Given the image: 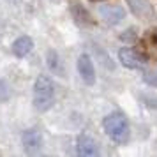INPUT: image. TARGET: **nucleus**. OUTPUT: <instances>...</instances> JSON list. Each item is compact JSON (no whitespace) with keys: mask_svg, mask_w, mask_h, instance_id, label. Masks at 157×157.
Wrapping results in <instances>:
<instances>
[{"mask_svg":"<svg viewBox=\"0 0 157 157\" xmlns=\"http://www.w3.org/2000/svg\"><path fill=\"white\" fill-rule=\"evenodd\" d=\"M102 127L104 132L108 134V138L111 141L118 143V145H125L131 138V127H129L127 117L120 111H115L104 117L102 120Z\"/></svg>","mask_w":157,"mask_h":157,"instance_id":"1","label":"nucleus"},{"mask_svg":"<svg viewBox=\"0 0 157 157\" xmlns=\"http://www.w3.org/2000/svg\"><path fill=\"white\" fill-rule=\"evenodd\" d=\"M55 102V83L50 76L41 74L34 83V108L37 111H48Z\"/></svg>","mask_w":157,"mask_h":157,"instance_id":"2","label":"nucleus"},{"mask_svg":"<svg viewBox=\"0 0 157 157\" xmlns=\"http://www.w3.org/2000/svg\"><path fill=\"white\" fill-rule=\"evenodd\" d=\"M118 60L124 67L127 69H143L147 65V58L145 55H140L132 48H120L118 50Z\"/></svg>","mask_w":157,"mask_h":157,"instance_id":"3","label":"nucleus"},{"mask_svg":"<svg viewBox=\"0 0 157 157\" xmlns=\"http://www.w3.org/2000/svg\"><path fill=\"white\" fill-rule=\"evenodd\" d=\"M78 72H79V78L83 79V83H86L88 86L95 85V67H94L92 58L86 53H83L78 58Z\"/></svg>","mask_w":157,"mask_h":157,"instance_id":"4","label":"nucleus"},{"mask_svg":"<svg viewBox=\"0 0 157 157\" xmlns=\"http://www.w3.org/2000/svg\"><path fill=\"white\" fill-rule=\"evenodd\" d=\"M76 150H78V155L83 157H90V155H99L101 150L97 141L94 140L90 134H79L78 136V141H76Z\"/></svg>","mask_w":157,"mask_h":157,"instance_id":"5","label":"nucleus"},{"mask_svg":"<svg viewBox=\"0 0 157 157\" xmlns=\"http://www.w3.org/2000/svg\"><path fill=\"white\" fill-rule=\"evenodd\" d=\"M21 143H23V148L27 152H37L43 145V134L41 131L36 127L27 129L25 132L21 134Z\"/></svg>","mask_w":157,"mask_h":157,"instance_id":"6","label":"nucleus"},{"mask_svg":"<svg viewBox=\"0 0 157 157\" xmlns=\"http://www.w3.org/2000/svg\"><path fill=\"white\" fill-rule=\"evenodd\" d=\"M99 14L108 25H118L125 18V11L120 6H106L104 4L99 7Z\"/></svg>","mask_w":157,"mask_h":157,"instance_id":"7","label":"nucleus"},{"mask_svg":"<svg viewBox=\"0 0 157 157\" xmlns=\"http://www.w3.org/2000/svg\"><path fill=\"white\" fill-rule=\"evenodd\" d=\"M129 9L132 14L141 18V20H152L154 18V7L148 0H127Z\"/></svg>","mask_w":157,"mask_h":157,"instance_id":"8","label":"nucleus"},{"mask_svg":"<svg viewBox=\"0 0 157 157\" xmlns=\"http://www.w3.org/2000/svg\"><path fill=\"white\" fill-rule=\"evenodd\" d=\"M71 14L74 18V21L79 23V25H94V20H92V16H90V13L79 4L78 0L71 2Z\"/></svg>","mask_w":157,"mask_h":157,"instance_id":"9","label":"nucleus"},{"mask_svg":"<svg viewBox=\"0 0 157 157\" xmlns=\"http://www.w3.org/2000/svg\"><path fill=\"white\" fill-rule=\"evenodd\" d=\"M32 48H34V41H32V37H29V36L18 37L14 43H13V53H14L18 58L27 57L30 51H32Z\"/></svg>","mask_w":157,"mask_h":157,"instance_id":"10","label":"nucleus"},{"mask_svg":"<svg viewBox=\"0 0 157 157\" xmlns=\"http://www.w3.org/2000/svg\"><path fill=\"white\" fill-rule=\"evenodd\" d=\"M143 46H145V51L148 55H154L157 57V29H150L141 39Z\"/></svg>","mask_w":157,"mask_h":157,"instance_id":"11","label":"nucleus"},{"mask_svg":"<svg viewBox=\"0 0 157 157\" xmlns=\"http://www.w3.org/2000/svg\"><path fill=\"white\" fill-rule=\"evenodd\" d=\"M48 67H50L53 72H57L60 76H64V64H62V58L55 50H50L48 51Z\"/></svg>","mask_w":157,"mask_h":157,"instance_id":"12","label":"nucleus"},{"mask_svg":"<svg viewBox=\"0 0 157 157\" xmlns=\"http://www.w3.org/2000/svg\"><path fill=\"white\" fill-rule=\"evenodd\" d=\"M11 99V86L6 79H0V102H7Z\"/></svg>","mask_w":157,"mask_h":157,"instance_id":"13","label":"nucleus"},{"mask_svg":"<svg viewBox=\"0 0 157 157\" xmlns=\"http://www.w3.org/2000/svg\"><path fill=\"white\" fill-rule=\"evenodd\" d=\"M143 81L150 86H157V69H152V71H147L143 74Z\"/></svg>","mask_w":157,"mask_h":157,"instance_id":"14","label":"nucleus"},{"mask_svg":"<svg viewBox=\"0 0 157 157\" xmlns=\"http://www.w3.org/2000/svg\"><path fill=\"white\" fill-rule=\"evenodd\" d=\"M92 2H104V0H92Z\"/></svg>","mask_w":157,"mask_h":157,"instance_id":"15","label":"nucleus"}]
</instances>
